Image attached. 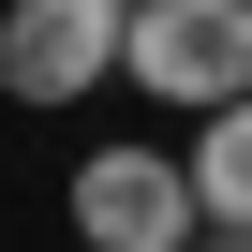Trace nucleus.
<instances>
[{"instance_id":"f257e3e1","label":"nucleus","mask_w":252,"mask_h":252,"mask_svg":"<svg viewBox=\"0 0 252 252\" xmlns=\"http://www.w3.org/2000/svg\"><path fill=\"white\" fill-rule=\"evenodd\" d=\"M119 74H134L149 104H222L252 89V0H134V30H119Z\"/></svg>"},{"instance_id":"f03ea898","label":"nucleus","mask_w":252,"mask_h":252,"mask_svg":"<svg viewBox=\"0 0 252 252\" xmlns=\"http://www.w3.org/2000/svg\"><path fill=\"white\" fill-rule=\"evenodd\" d=\"M134 0H0V104H89L119 74Z\"/></svg>"},{"instance_id":"20e7f679","label":"nucleus","mask_w":252,"mask_h":252,"mask_svg":"<svg viewBox=\"0 0 252 252\" xmlns=\"http://www.w3.org/2000/svg\"><path fill=\"white\" fill-rule=\"evenodd\" d=\"M178 163H193L208 237H237V252H252V89H222V104H208V134H193Z\"/></svg>"},{"instance_id":"7ed1b4c3","label":"nucleus","mask_w":252,"mask_h":252,"mask_svg":"<svg viewBox=\"0 0 252 252\" xmlns=\"http://www.w3.org/2000/svg\"><path fill=\"white\" fill-rule=\"evenodd\" d=\"M74 237L89 252H178V237H208L193 163L178 149H74Z\"/></svg>"}]
</instances>
